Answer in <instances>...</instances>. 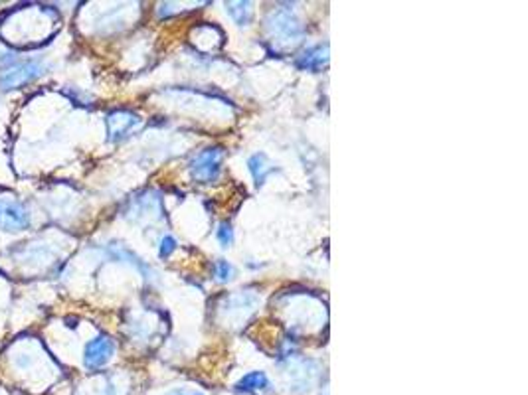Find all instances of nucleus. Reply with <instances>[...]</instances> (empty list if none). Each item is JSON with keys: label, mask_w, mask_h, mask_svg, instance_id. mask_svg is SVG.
<instances>
[{"label": "nucleus", "mask_w": 528, "mask_h": 395, "mask_svg": "<svg viewBox=\"0 0 528 395\" xmlns=\"http://www.w3.org/2000/svg\"><path fill=\"white\" fill-rule=\"evenodd\" d=\"M48 72V67L42 60H18L8 67L2 69L0 74V89L2 91H12L20 87L34 83Z\"/></svg>", "instance_id": "obj_1"}, {"label": "nucleus", "mask_w": 528, "mask_h": 395, "mask_svg": "<svg viewBox=\"0 0 528 395\" xmlns=\"http://www.w3.org/2000/svg\"><path fill=\"white\" fill-rule=\"evenodd\" d=\"M265 24H268V32L273 38V42L285 43V46L299 42L303 38V34H305L301 20L295 16V12L291 8H277V11H273L268 16Z\"/></svg>", "instance_id": "obj_2"}, {"label": "nucleus", "mask_w": 528, "mask_h": 395, "mask_svg": "<svg viewBox=\"0 0 528 395\" xmlns=\"http://www.w3.org/2000/svg\"><path fill=\"white\" fill-rule=\"evenodd\" d=\"M32 224L28 208L14 196H0V229L6 234H20Z\"/></svg>", "instance_id": "obj_3"}, {"label": "nucleus", "mask_w": 528, "mask_h": 395, "mask_svg": "<svg viewBox=\"0 0 528 395\" xmlns=\"http://www.w3.org/2000/svg\"><path fill=\"white\" fill-rule=\"evenodd\" d=\"M222 159H224V150L220 147H210V149L198 152L190 162L192 178L198 182H204V184L214 182L222 172Z\"/></svg>", "instance_id": "obj_4"}, {"label": "nucleus", "mask_w": 528, "mask_h": 395, "mask_svg": "<svg viewBox=\"0 0 528 395\" xmlns=\"http://www.w3.org/2000/svg\"><path fill=\"white\" fill-rule=\"evenodd\" d=\"M115 354V342L107 334H98L95 338L87 342L84 348V366L89 372H98L105 368Z\"/></svg>", "instance_id": "obj_5"}, {"label": "nucleus", "mask_w": 528, "mask_h": 395, "mask_svg": "<svg viewBox=\"0 0 528 395\" xmlns=\"http://www.w3.org/2000/svg\"><path fill=\"white\" fill-rule=\"evenodd\" d=\"M140 117L127 109H117L107 115V135L111 142L127 139L135 128L140 127Z\"/></svg>", "instance_id": "obj_6"}, {"label": "nucleus", "mask_w": 528, "mask_h": 395, "mask_svg": "<svg viewBox=\"0 0 528 395\" xmlns=\"http://www.w3.org/2000/svg\"><path fill=\"white\" fill-rule=\"evenodd\" d=\"M326 62H329V46L324 43V46H315L303 55H299L297 67L307 69V72H319Z\"/></svg>", "instance_id": "obj_7"}, {"label": "nucleus", "mask_w": 528, "mask_h": 395, "mask_svg": "<svg viewBox=\"0 0 528 395\" xmlns=\"http://www.w3.org/2000/svg\"><path fill=\"white\" fill-rule=\"evenodd\" d=\"M248 168H249V172H251V176H253V180H256L258 186H261L263 182L268 180V176L275 172V166L268 161V156H265L263 152H258V154L249 156Z\"/></svg>", "instance_id": "obj_8"}, {"label": "nucleus", "mask_w": 528, "mask_h": 395, "mask_svg": "<svg viewBox=\"0 0 528 395\" xmlns=\"http://www.w3.org/2000/svg\"><path fill=\"white\" fill-rule=\"evenodd\" d=\"M261 389H270V380L263 372H249L236 384V391L244 394H256Z\"/></svg>", "instance_id": "obj_9"}, {"label": "nucleus", "mask_w": 528, "mask_h": 395, "mask_svg": "<svg viewBox=\"0 0 528 395\" xmlns=\"http://www.w3.org/2000/svg\"><path fill=\"white\" fill-rule=\"evenodd\" d=\"M226 11L239 26H248L251 22V16H253L249 2H230V4H226Z\"/></svg>", "instance_id": "obj_10"}, {"label": "nucleus", "mask_w": 528, "mask_h": 395, "mask_svg": "<svg viewBox=\"0 0 528 395\" xmlns=\"http://www.w3.org/2000/svg\"><path fill=\"white\" fill-rule=\"evenodd\" d=\"M214 271H216V277H218V281H222V283H226V281H230V279L234 277V267H232L227 261H224V259L216 261Z\"/></svg>", "instance_id": "obj_11"}, {"label": "nucleus", "mask_w": 528, "mask_h": 395, "mask_svg": "<svg viewBox=\"0 0 528 395\" xmlns=\"http://www.w3.org/2000/svg\"><path fill=\"white\" fill-rule=\"evenodd\" d=\"M216 237H218V241L222 243V247L232 246V243H234V232H232V225L220 224L218 232H216Z\"/></svg>", "instance_id": "obj_12"}, {"label": "nucleus", "mask_w": 528, "mask_h": 395, "mask_svg": "<svg viewBox=\"0 0 528 395\" xmlns=\"http://www.w3.org/2000/svg\"><path fill=\"white\" fill-rule=\"evenodd\" d=\"M174 251H176V239L171 235H164L161 239V246H159V255L166 259V257L173 255Z\"/></svg>", "instance_id": "obj_13"}, {"label": "nucleus", "mask_w": 528, "mask_h": 395, "mask_svg": "<svg viewBox=\"0 0 528 395\" xmlns=\"http://www.w3.org/2000/svg\"><path fill=\"white\" fill-rule=\"evenodd\" d=\"M171 395H202V394H198V391H184V389H176V391H173Z\"/></svg>", "instance_id": "obj_14"}]
</instances>
